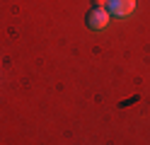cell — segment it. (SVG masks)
<instances>
[{
    "instance_id": "obj_1",
    "label": "cell",
    "mask_w": 150,
    "mask_h": 145,
    "mask_svg": "<svg viewBox=\"0 0 150 145\" xmlns=\"http://www.w3.org/2000/svg\"><path fill=\"white\" fill-rule=\"evenodd\" d=\"M107 10L114 17H128L136 10V0H107Z\"/></svg>"
},
{
    "instance_id": "obj_2",
    "label": "cell",
    "mask_w": 150,
    "mask_h": 145,
    "mask_svg": "<svg viewBox=\"0 0 150 145\" xmlns=\"http://www.w3.org/2000/svg\"><path fill=\"white\" fill-rule=\"evenodd\" d=\"M109 10L107 7H95L92 12L87 15V27L90 29H104L107 24H109Z\"/></svg>"
},
{
    "instance_id": "obj_3",
    "label": "cell",
    "mask_w": 150,
    "mask_h": 145,
    "mask_svg": "<svg viewBox=\"0 0 150 145\" xmlns=\"http://www.w3.org/2000/svg\"><path fill=\"white\" fill-rule=\"evenodd\" d=\"M97 5H99V7H104V5H107V0H97Z\"/></svg>"
}]
</instances>
